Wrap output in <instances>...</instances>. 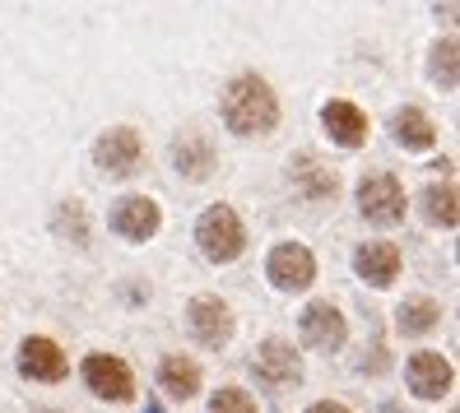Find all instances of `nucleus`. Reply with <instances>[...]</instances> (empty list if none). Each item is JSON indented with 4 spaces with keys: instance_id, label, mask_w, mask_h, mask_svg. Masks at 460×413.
<instances>
[{
    "instance_id": "obj_1",
    "label": "nucleus",
    "mask_w": 460,
    "mask_h": 413,
    "mask_svg": "<svg viewBox=\"0 0 460 413\" xmlns=\"http://www.w3.org/2000/svg\"><path fill=\"white\" fill-rule=\"evenodd\" d=\"M224 126L233 135H270L279 126V98L261 75H237L224 89Z\"/></svg>"
},
{
    "instance_id": "obj_2",
    "label": "nucleus",
    "mask_w": 460,
    "mask_h": 413,
    "mask_svg": "<svg viewBox=\"0 0 460 413\" xmlns=\"http://www.w3.org/2000/svg\"><path fill=\"white\" fill-rule=\"evenodd\" d=\"M196 246L200 256L214 260V265H228L247 251V228H242V218L233 205H209L196 224Z\"/></svg>"
},
{
    "instance_id": "obj_3",
    "label": "nucleus",
    "mask_w": 460,
    "mask_h": 413,
    "mask_svg": "<svg viewBox=\"0 0 460 413\" xmlns=\"http://www.w3.org/2000/svg\"><path fill=\"white\" fill-rule=\"evenodd\" d=\"M404 205H410V200H404V186L391 172H367L358 181V209H363L367 224H382V228L400 224Z\"/></svg>"
},
{
    "instance_id": "obj_4",
    "label": "nucleus",
    "mask_w": 460,
    "mask_h": 413,
    "mask_svg": "<svg viewBox=\"0 0 460 413\" xmlns=\"http://www.w3.org/2000/svg\"><path fill=\"white\" fill-rule=\"evenodd\" d=\"M140 158H145V140H140V130H135V126L102 130L98 145H93V163L107 177H130L135 168H140Z\"/></svg>"
},
{
    "instance_id": "obj_5",
    "label": "nucleus",
    "mask_w": 460,
    "mask_h": 413,
    "mask_svg": "<svg viewBox=\"0 0 460 413\" xmlns=\"http://www.w3.org/2000/svg\"><path fill=\"white\" fill-rule=\"evenodd\" d=\"M265 274H270V284H275L279 293H303L316 279V256L307 251L303 242H279L275 251H270V260H265Z\"/></svg>"
},
{
    "instance_id": "obj_6",
    "label": "nucleus",
    "mask_w": 460,
    "mask_h": 413,
    "mask_svg": "<svg viewBox=\"0 0 460 413\" xmlns=\"http://www.w3.org/2000/svg\"><path fill=\"white\" fill-rule=\"evenodd\" d=\"M186 325H191V339L205 344V348H224L233 339V312H228V302L219 297H191V307H186Z\"/></svg>"
},
{
    "instance_id": "obj_7",
    "label": "nucleus",
    "mask_w": 460,
    "mask_h": 413,
    "mask_svg": "<svg viewBox=\"0 0 460 413\" xmlns=\"http://www.w3.org/2000/svg\"><path fill=\"white\" fill-rule=\"evenodd\" d=\"M158 228H164V209L149 196H121L112 205V233L126 242H149Z\"/></svg>"
},
{
    "instance_id": "obj_8",
    "label": "nucleus",
    "mask_w": 460,
    "mask_h": 413,
    "mask_svg": "<svg viewBox=\"0 0 460 413\" xmlns=\"http://www.w3.org/2000/svg\"><path fill=\"white\" fill-rule=\"evenodd\" d=\"M84 385H89L98 400H112V404H121V400L135 395V376H130V367L121 363V357H112V353H93V357H84Z\"/></svg>"
},
{
    "instance_id": "obj_9",
    "label": "nucleus",
    "mask_w": 460,
    "mask_h": 413,
    "mask_svg": "<svg viewBox=\"0 0 460 413\" xmlns=\"http://www.w3.org/2000/svg\"><path fill=\"white\" fill-rule=\"evenodd\" d=\"M297 335H303L307 348L335 353V348H344V339H349V325H344V316L331 307V302H312V307L303 312V321H297Z\"/></svg>"
},
{
    "instance_id": "obj_10",
    "label": "nucleus",
    "mask_w": 460,
    "mask_h": 413,
    "mask_svg": "<svg viewBox=\"0 0 460 413\" xmlns=\"http://www.w3.org/2000/svg\"><path fill=\"white\" fill-rule=\"evenodd\" d=\"M404 376H410V391L419 400H442L451 391V381H456V372H451V363L442 353H414Z\"/></svg>"
},
{
    "instance_id": "obj_11",
    "label": "nucleus",
    "mask_w": 460,
    "mask_h": 413,
    "mask_svg": "<svg viewBox=\"0 0 460 413\" xmlns=\"http://www.w3.org/2000/svg\"><path fill=\"white\" fill-rule=\"evenodd\" d=\"M19 372L29 376V381H61L70 372V363H66V353L51 344V339L29 335V339L19 344Z\"/></svg>"
},
{
    "instance_id": "obj_12",
    "label": "nucleus",
    "mask_w": 460,
    "mask_h": 413,
    "mask_svg": "<svg viewBox=\"0 0 460 413\" xmlns=\"http://www.w3.org/2000/svg\"><path fill=\"white\" fill-rule=\"evenodd\" d=\"M354 269L358 279L372 284V288H391L395 274H400V246L395 242H367L354 251Z\"/></svg>"
},
{
    "instance_id": "obj_13",
    "label": "nucleus",
    "mask_w": 460,
    "mask_h": 413,
    "mask_svg": "<svg viewBox=\"0 0 460 413\" xmlns=\"http://www.w3.org/2000/svg\"><path fill=\"white\" fill-rule=\"evenodd\" d=\"M321 126H326V135L335 145H344V149H358L367 140V117L358 112L354 102H344V98H331L326 107H321Z\"/></svg>"
},
{
    "instance_id": "obj_14",
    "label": "nucleus",
    "mask_w": 460,
    "mask_h": 413,
    "mask_svg": "<svg viewBox=\"0 0 460 413\" xmlns=\"http://www.w3.org/2000/svg\"><path fill=\"white\" fill-rule=\"evenodd\" d=\"M256 376L270 381V385H293L303 376V363H297V348L284 344V339H265L261 353H256Z\"/></svg>"
},
{
    "instance_id": "obj_15",
    "label": "nucleus",
    "mask_w": 460,
    "mask_h": 413,
    "mask_svg": "<svg viewBox=\"0 0 460 413\" xmlns=\"http://www.w3.org/2000/svg\"><path fill=\"white\" fill-rule=\"evenodd\" d=\"M172 168L181 177H191V181H205L214 172V149H209L205 135H196V130L177 135V140H172Z\"/></svg>"
},
{
    "instance_id": "obj_16",
    "label": "nucleus",
    "mask_w": 460,
    "mask_h": 413,
    "mask_svg": "<svg viewBox=\"0 0 460 413\" xmlns=\"http://www.w3.org/2000/svg\"><path fill=\"white\" fill-rule=\"evenodd\" d=\"M293 186L303 190L307 200H335V190H340V177L326 168V163H316L312 154H297L293 158Z\"/></svg>"
},
{
    "instance_id": "obj_17",
    "label": "nucleus",
    "mask_w": 460,
    "mask_h": 413,
    "mask_svg": "<svg viewBox=\"0 0 460 413\" xmlns=\"http://www.w3.org/2000/svg\"><path fill=\"white\" fill-rule=\"evenodd\" d=\"M158 385H164L172 400H191V395L200 391V367L191 363V357L172 353V357H164V363H158Z\"/></svg>"
},
{
    "instance_id": "obj_18",
    "label": "nucleus",
    "mask_w": 460,
    "mask_h": 413,
    "mask_svg": "<svg viewBox=\"0 0 460 413\" xmlns=\"http://www.w3.org/2000/svg\"><path fill=\"white\" fill-rule=\"evenodd\" d=\"M438 321H442V307L432 297H404L400 307H395V325H400V335H410V339L428 335Z\"/></svg>"
},
{
    "instance_id": "obj_19",
    "label": "nucleus",
    "mask_w": 460,
    "mask_h": 413,
    "mask_svg": "<svg viewBox=\"0 0 460 413\" xmlns=\"http://www.w3.org/2000/svg\"><path fill=\"white\" fill-rule=\"evenodd\" d=\"M395 126V140L404 149H432V140H438V130H432V121L419 112V107H400V112L391 117Z\"/></svg>"
},
{
    "instance_id": "obj_20",
    "label": "nucleus",
    "mask_w": 460,
    "mask_h": 413,
    "mask_svg": "<svg viewBox=\"0 0 460 413\" xmlns=\"http://www.w3.org/2000/svg\"><path fill=\"white\" fill-rule=\"evenodd\" d=\"M423 214H428V224H438V228H456V218H460V205H456V186H438L432 181L423 190Z\"/></svg>"
},
{
    "instance_id": "obj_21",
    "label": "nucleus",
    "mask_w": 460,
    "mask_h": 413,
    "mask_svg": "<svg viewBox=\"0 0 460 413\" xmlns=\"http://www.w3.org/2000/svg\"><path fill=\"white\" fill-rule=\"evenodd\" d=\"M209 413H261V409H256V400H252L247 391L228 385V391H219V395L209 400Z\"/></svg>"
},
{
    "instance_id": "obj_22",
    "label": "nucleus",
    "mask_w": 460,
    "mask_h": 413,
    "mask_svg": "<svg viewBox=\"0 0 460 413\" xmlns=\"http://www.w3.org/2000/svg\"><path fill=\"white\" fill-rule=\"evenodd\" d=\"M432 75L442 79V89H456V42H442L432 51Z\"/></svg>"
},
{
    "instance_id": "obj_23",
    "label": "nucleus",
    "mask_w": 460,
    "mask_h": 413,
    "mask_svg": "<svg viewBox=\"0 0 460 413\" xmlns=\"http://www.w3.org/2000/svg\"><path fill=\"white\" fill-rule=\"evenodd\" d=\"M307 413H354V409H344L340 400H316V404H312Z\"/></svg>"
}]
</instances>
